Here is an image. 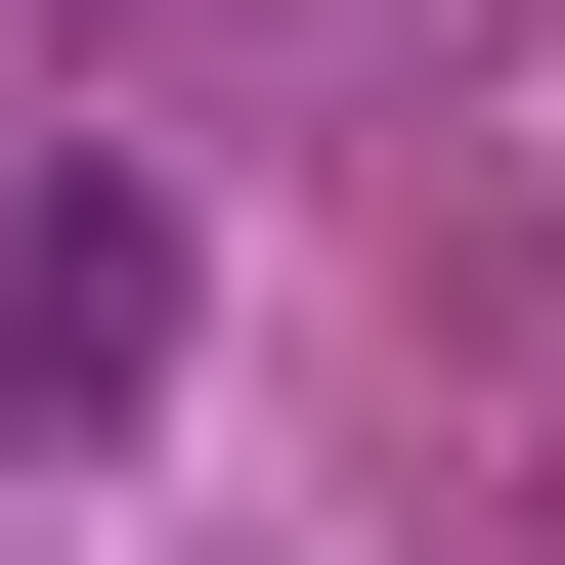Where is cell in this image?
Here are the masks:
<instances>
[{"label":"cell","mask_w":565,"mask_h":565,"mask_svg":"<svg viewBox=\"0 0 565 565\" xmlns=\"http://www.w3.org/2000/svg\"><path fill=\"white\" fill-rule=\"evenodd\" d=\"M131 349H174V217H131V174H44V217H0V392L87 435V392H131Z\"/></svg>","instance_id":"1"}]
</instances>
